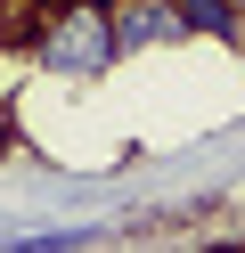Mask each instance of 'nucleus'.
Returning <instances> with one entry per match:
<instances>
[{
	"mask_svg": "<svg viewBox=\"0 0 245 253\" xmlns=\"http://www.w3.org/2000/svg\"><path fill=\"white\" fill-rule=\"evenodd\" d=\"M106 41H114V57L180 49V17H172V0H106Z\"/></svg>",
	"mask_w": 245,
	"mask_h": 253,
	"instance_id": "obj_1",
	"label": "nucleus"
},
{
	"mask_svg": "<svg viewBox=\"0 0 245 253\" xmlns=\"http://www.w3.org/2000/svg\"><path fill=\"white\" fill-rule=\"evenodd\" d=\"M180 41H237L245 33V0H172Z\"/></svg>",
	"mask_w": 245,
	"mask_h": 253,
	"instance_id": "obj_2",
	"label": "nucleus"
}]
</instances>
